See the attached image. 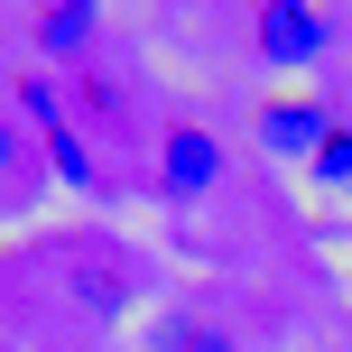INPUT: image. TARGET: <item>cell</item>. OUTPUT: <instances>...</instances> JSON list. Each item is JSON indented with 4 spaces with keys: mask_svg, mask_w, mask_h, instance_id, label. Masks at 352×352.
<instances>
[{
    "mask_svg": "<svg viewBox=\"0 0 352 352\" xmlns=\"http://www.w3.org/2000/svg\"><path fill=\"white\" fill-rule=\"evenodd\" d=\"M260 140L278 148V158H306V167H316V148L334 140V121H324L316 102H269L260 111Z\"/></svg>",
    "mask_w": 352,
    "mask_h": 352,
    "instance_id": "cell-3",
    "label": "cell"
},
{
    "mask_svg": "<svg viewBox=\"0 0 352 352\" xmlns=\"http://www.w3.org/2000/svg\"><path fill=\"white\" fill-rule=\"evenodd\" d=\"M10 158H19V140H10V130H0V167H10Z\"/></svg>",
    "mask_w": 352,
    "mask_h": 352,
    "instance_id": "cell-8",
    "label": "cell"
},
{
    "mask_svg": "<svg viewBox=\"0 0 352 352\" xmlns=\"http://www.w3.org/2000/svg\"><path fill=\"white\" fill-rule=\"evenodd\" d=\"M158 186L176 195V204H195V195L223 186V148H213V130H195V121L167 130V140H158Z\"/></svg>",
    "mask_w": 352,
    "mask_h": 352,
    "instance_id": "cell-1",
    "label": "cell"
},
{
    "mask_svg": "<svg viewBox=\"0 0 352 352\" xmlns=\"http://www.w3.org/2000/svg\"><path fill=\"white\" fill-rule=\"evenodd\" d=\"M47 158H56V167H65V186H93V148H84V140H74V130H65V121H47Z\"/></svg>",
    "mask_w": 352,
    "mask_h": 352,
    "instance_id": "cell-5",
    "label": "cell"
},
{
    "mask_svg": "<svg viewBox=\"0 0 352 352\" xmlns=\"http://www.w3.org/2000/svg\"><path fill=\"white\" fill-rule=\"evenodd\" d=\"M316 176L324 186H352V130H334V140L316 148Z\"/></svg>",
    "mask_w": 352,
    "mask_h": 352,
    "instance_id": "cell-6",
    "label": "cell"
},
{
    "mask_svg": "<svg viewBox=\"0 0 352 352\" xmlns=\"http://www.w3.org/2000/svg\"><path fill=\"white\" fill-rule=\"evenodd\" d=\"M176 352H241V343H223V334H186Z\"/></svg>",
    "mask_w": 352,
    "mask_h": 352,
    "instance_id": "cell-7",
    "label": "cell"
},
{
    "mask_svg": "<svg viewBox=\"0 0 352 352\" xmlns=\"http://www.w3.org/2000/svg\"><path fill=\"white\" fill-rule=\"evenodd\" d=\"M93 0H56V10H37V47L47 56H74V47H93Z\"/></svg>",
    "mask_w": 352,
    "mask_h": 352,
    "instance_id": "cell-4",
    "label": "cell"
},
{
    "mask_svg": "<svg viewBox=\"0 0 352 352\" xmlns=\"http://www.w3.org/2000/svg\"><path fill=\"white\" fill-rule=\"evenodd\" d=\"M260 56H269V65H316V56H324V10L269 0V10H260Z\"/></svg>",
    "mask_w": 352,
    "mask_h": 352,
    "instance_id": "cell-2",
    "label": "cell"
}]
</instances>
